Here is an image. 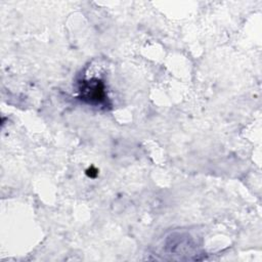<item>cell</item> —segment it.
Returning <instances> with one entry per match:
<instances>
[{
  "label": "cell",
  "mask_w": 262,
  "mask_h": 262,
  "mask_svg": "<svg viewBox=\"0 0 262 262\" xmlns=\"http://www.w3.org/2000/svg\"><path fill=\"white\" fill-rule=\"evenodd\" d=\"M82 99L92 104H99L105 100L104 86L100 80L92 79L82 83L80 87Z\"/></svg>",
  "instance_id": "cell-1"
}]
</instances>
